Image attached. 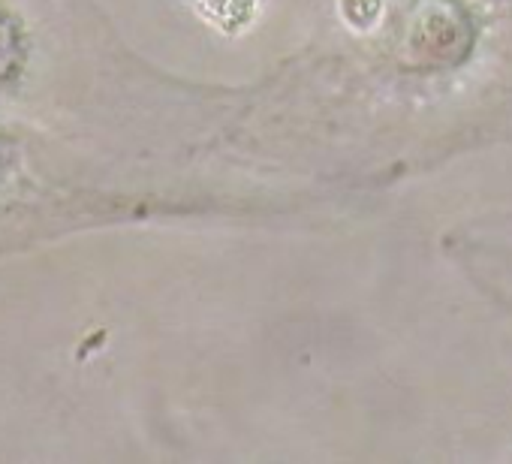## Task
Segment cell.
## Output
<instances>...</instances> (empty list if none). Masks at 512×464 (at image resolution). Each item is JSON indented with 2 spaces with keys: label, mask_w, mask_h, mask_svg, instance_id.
Segmentation results:
<instances>
[]
</instances>
